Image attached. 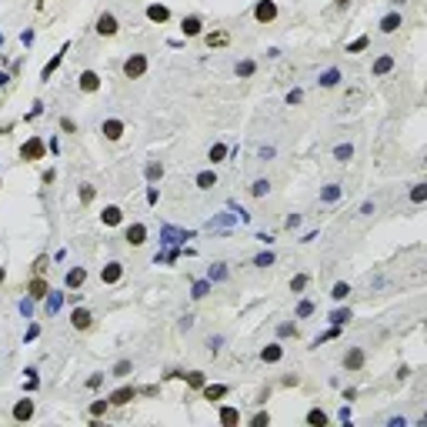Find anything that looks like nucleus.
Segmentation results:
<instances>
[{
    "instance_id": "f257e3e1",
    "label": "nucleus",
    "mask_w": 427,
    "mask_h": 427,
    "mask_svg": "<svg viewBox=\"0 0 427 427\" xmlns=\"http://www.w3.org/2000/svg\"><path fill=\"white\" fill-rule=\"evenodd\" d=\"M124 74H127L130 80L144 77V74H147V57H144V54H134V57H127V60H124Z\"/></svg>"
},
{
    "instance_id": "f03ea898",
    "label": "nucleus",
    "mask_w": 427,
    "mask_h": 427,
    "mask_svg": "<svg viewBox=\"0 0 427 427\" xmlns=\"http://www.w3.org/2000/svg\"><path fill=\"white\" fill-rule=\"evenodd\" d=\"M117 30H120V23H117L113 13H101V17H97V34L101 37H113Z\"/></svg>"
},
{
    "instance_id": "7ed1b4c3",
    "label": "nucleus",
    "mask_w": 427,
    "mask_h": 427,
    "mask_svg": "<svg viewBox=\"0 0 427 427\" xmlns=\"http://www.w3.org/2000/svg\"><path fill=\"white\" fill-rule=\"evenodd\" d=\"M20 157H23V160H40V157H44V140L30 137V140L20 147Z\"/></svg>"
},
{
    "instance_id": "20e7f679",
    "label": "nucleus",
    "mask_w": 427,
    "mask_h": 427,
    "mask_svg": "<svg viewBox=\"0 0 427 427\" xmlns=\"http://www.w3.org/2000/svg\"><path fill=\"white\" fill-rule=\"evenodd\" d=\"M254 17H257L260 23H270L274 17H277V3H274V0H260L257 10H254Z\"/></svg>"
},
{
    "instance_id": "39448f33",
    "label": "nucleus",
    "mask_w": 427,
    "mask_h": 427,
    "mask_svg": "<svg viewBox=\"0 0 427 427\" xmlns=\"http://www.w3.org/2000/svg\"><path fill=\"white\" fill-rule=\"evenodd\" d=\"M124 240L130 244V247H140V244L147 240V227L144 224H130L127 227V234H124Z\"/></svg>"
},
{
    "instance_id": "423d86ee",
    "label": "nucleus",
    "mask_w": 427,
    "mask_h": 427,
    "mask_svg": "<svg viewBox=\"0 0 427 427\" xmlns=\"http://www.w3.org/2000/svg\"><path fill=\"white\" fill-rule=\"evenodd\" d=\"M134 397H137V387H120V391H113L107 401H110L113 407H124V404H130Z\"/></svg>"
},
{
    "instance_id": "0eeeda50",
    "label": "nucleus",
    "mask_w": 427,
    "mask_h": 427,
    "mask_svg": "<svg viewBox=\"0 0 427 427\" xmlns=\"http://www.w3.org/2000/svg\"><path fill=\"white\" fill-rule=\"evenodd\" d=\"M101 134L107 137V140H120V137H124V120H104Z\"/></svg>"
},
{
    "instance_id": "6e6552de",
    "label": "nucleus",
    "mask_w": 427,
    "mask_h": 427,
    "mask_svg": "<svg viewBox=\"0 0 427 427\" xmlns=\"http://www.w3.org/2000/svg\"><path fill=\"white\" fill-rule=\"evenodd\" d=\"M70 324L77 327V330H87V327L94 324V317H90V311H87V307H77V311L70 314Z\"/></svg>"
},
{
    "instance_id": "1a4fd4ad",
    "label": "nucleus",
    "mask_w": 427,
    "mask_h": 427,
    "mask_svg": "<svg viewBox=\"0 0 427 427\" xmlns=\"http://www.w3.org/2000/svg\"><path fill=\"white\" fill-rule=\"evenodd\" d=\"M27 294H30L34 301H44L47 294H50V291H47V281H44V277H40V274H37V277H34V281H30V284H27Z\"/></svg>"
},
{
    "instance_id": "9d476101",
    "label": "nucleus",
    "mask_w": 427,
    "mask_h": 427,
    "mask_svg": "<svg viewBox=\"0 0 427 427\" xmlns=\"http://www.w3.org/2000/svg\"><path fill=\"white\" fill-rule=\"evenodd\" d=\"M120 277H124V264H107V267L101 270V281L104 284H117Z\"/></svg>"
},
{
    "instance_id": "9b49d317",
    "label": "nucleus",
    "mask_w": 427,
    "mask_h": 427,
    "mask_svg": "<svg viewBox=\"0 0 427 427\" xmlns=\"http://www.w3.org/2000/svg\"><path fill=\"white\" fill-rule=\"evenodd\" d=\"M101 220H104L107 227H117L120 220H124V211H120V207H113V204H110V207H104V211H101Z\"/></svg>"
},
{
    "instance_id": "f8f14e48",
    "label": "nucleus",
    "mask_w": 427,
    "mask_h": 427,
    "mask_svg": "<svg viewBox=\"0 0 427 427\" xmlns=\"http://www.w3.org/2000/svg\"><path fill=\"white\" fill-rule=\"evenodd\" d=\"M344 367H347V371H360V367H364V350H360V347H350L347 357H344Z\"/></svg>"
},
{
    "instance_id": "ddd939ff",
    "label": "nucleus",
    "mask_w": 427,
    "mask_h": 427,
    "mask_svg": "<svg viewBox=\"0 0 427 427\" xmlns=\"http://www.w3.org/2000/svg\"><path fill=\"white\" fill-rule=\"evenodd\" d=\"M97 87H101V77H97L94 70H84V74H80V90H84V94H94Z\"/></svg>"
},
{
    "instance_id": "4468645a",
    "label": "nucleus",
    "mask_w": 427,
    "mask_h": 427,
    "mask_svg": "<svg viewBox=\"0 0 427 427\" xmlns=\"http://www.w3.org/2000/svg\"><path fill=\"white\" fill-rule=\"evenodd\" d=\"M34 417V401H17L13 407V421H30Z\"/></svg>"
},
{
    "instance_id": "2eb2a0df",
    "label": "nucleus",
    "mask_w": 427,
    "mask_h": 427,
    "mask_svg": "<svg viewBox=\"0 0 427 427\" xmlns=\"http://www.w3.org/2000/svg\"><path fill=\"white\" fill-rule=\"evenodd\" d=\"M147 17H150L154 23H167L170 20V10H167V7H160V3H150V7H147Z\"/></svg>"
},
{
    "instance_id": "dca6fc26",
    "label": "nucleus",
    "mask_w": 427,
    "mask_h": 427,
    "mask_svg": "<svg viewBox=\"0 0 427 427\" xmlns=\"http://www.w3.org/2000/svg\"><path fill=\"white\" fill-rule=\"evenodd\" d=\"M180 30H184V37H197L201 34V17H184Z\"/></svg>"
},
{
    "instance_id": "f3484780",
    "label": "nucleus",
    "mask_w": 427,
    "mask_h": 427,
    "mask_svg": "<svg viewBox=\"0 0 427 427\" xmlns=\"http://www.w3.org/2000/svg\"><path fill=\"white\" fill-rule=\"evenodd\" d=\"M204 44H207V47H224V44H230V34H227V30L207 34V37H204Z\"/></svg>"
},
{
    "instance_id": "a211bd4d",
    "label": "nucleus",
    "mask_w": 427,
    "mask_h": 427,
    "mask_svg": "<svg viewBox=\"0 0 427 427\" xmlns=\"http://www.w3.org/2000/svg\"><path fill=\"white\" fill-rule=\"evenodd\" d=\"M220 424H224V427L240 424V411H237V407H224V411H220Z\"/></svg>"
},
{
    "instance_id": "6ab92c4d",
    "label": "nucleus",
    "mask_w": 427,
    "mask_h": 427,
    "mask_svg": "<svg viewBox=\"0 0 427 427\" xmlns=\"http://www.w3.org/2000/svg\"><path fill=\"white\" fill-rule=\"evenodd\" d=\"M281 344H270V347H264L260 350V360H264V364H274V360H281Z\"/></svg>"
},
{
    "instance_id": "aec40b11",
    "label": "nucleus",
    "mask_w": 427,
    "mask_h": 427,
    "mask_svg": "<svg viewBox=\"0 0 427 427\" xmlns=\"http://www.w3.org/2000/svg\"><path fill=\"white\" fill-rule=\"evenodd\" d=\"M397 27H401V13H387V17L381 20V30H384V34H394Z\"/></svg>"
},
{
    "instance_id": "412c9836",
    "label": "nucleus",
    "mask_w": 427,
    "mask_h": 427,
    "mask_svg": "<svg viewBox=\"0 0 427 427\" xmlns=\"http://www.w3.org/2000/svg\"><path fill=\"white\" fill-rule=\"evenodd\" d=\"M84 281H87V270H84V267H74L67 274V287H80Z\"/></svg>"
},
{
    "instance_id": "4be33fe9",
    "label": "nucleus",
    "mask_w": 427,
    "mask_h": 427,
    "mask_svg": "<svg viewBox=\"0 0 427 427\" xmlns=\"http://www.w3.org/2000/svg\"><path fill=\"white\" fill-rule=\"evenodd\" d=\"M224 394H227V387H224V384H214V387H204V397H207V401H220Z\"/></svg>"
},
{
    "instance_id": "5701e85b",
    "label": "nucleus",
    "mask_w": 427,
    "mask_h": 427,
    "mask_svg": "<svg viewBox=\"0 0 427 427\" xmlns=\"http://www.w3.org/2000/svg\"><path fill=\"white\" fill-rule=\"evenodd\" d=\"M214 184H217V174H214V170L197 174V187H204V191H207V187H214Z\"/></svg>"
},
{
    "instance_id": "b1692460",
    "label": "nucleus",
    "mask_w": 427,
    "mask_h": 427,
    "mask_svg": "<svg viewBox=\"0 0 427 427\" xmlns=\"http://www.w3.org/2000/svg\"><path fill=\"white\" fill-rule=\"evenodd\" d=\"M224 157H227V147H224V144H214L211 154H207V160H211V164H220Z\"/></svg>"
},
{
    "instance_id": "393cba45",
    "label": "nucleus",
    "mask_w": 427,
    "mask_h": 427,
    "mask_svg": "<svg viewBox=\"0 0 427 427\" xmlns=\"http://www.w3.org/2000/svg\"><path fill=\"white\" fill-rule=\"evenodd\" d=\"M334 157H337V160H340V164H347V160H350V157H354V147H350V144H340V147H337V150H334Z\"/></svg>"
},
{
    "instance_id": "a878e982",
    "label": "nucleus",
    "mask_w": 427,
    "mask_h": 427,
    "mask_svg": "<svg viewBox=\"0 0 427 427\" xmlns=\"http://www.w3.org/2000/svg\"><path fill=\"white\" fill-rule=\"evenodd\" d=\"M307 424H314V427H324V424H327V414H324V411H317V407H314V411L307 414Z\"/></svg>"
},
{
    "instance_id": "bb28decb",
    "label": "nucleus",
    "mask_w": 427,
    "mask_h": 427,
    "mask_svg": "<svg viewBox=\"0 0 427 427\" xmlns=\"http://www.w3.org/2000/svg\"><path fill=\"white\" fill-rule=\"evenodd\" d=\"M180 377H184V381L191 384V387H204V374H201V371H191V374H180Z\"/></svg>"
},
{
    "instance_id": "cd10ccee",
    "label": "nucleus",
    "mask_w": 427,
    "mask_h": 427,
    "mask_svg": "<svg viewBox=\"0 0 427 427\" xmlns=\"http://www.w3.org/2000/svg\"><path fill=\"white\" fill-rule=\"evenodd\" d=\"M347 294H350V287H347V284H334L330 297H334V301H347Z\"/></svg>"
},
{
    "instance_id": "c85d7f7f",
    "label": "nucleus",
    "mask_w": 427,
    "mask_h": 427,
    "mask_svg": "<svg viewBox=\"0 0 427 427\" xmlns=\"http://www.w3.org/2000/svg\"><path fill=\"white\" fill-rule=\"evenodd\" d=\"M391 67H394V57H381V60L374 64V74H387Z\"/></svg>"
},
{
    "instance_id": "c756f323",
    "label": "nucleus",
    "mask_w": 427,
    "mask_h": 427,
    "mask_svg": "<svg viewBox=\"0 0 427 427\" xmlns=\"http://www.w3.org/2000/svg\"><path fill=\"white\" fill-rule=\"evenodd\" d=\"M337 80H340V74H337V70H327L324 77H320V87H334Z\"/></svg>"
},
{
    "instance_id": "7c9ffc66",
    "label": "nucleus",
    "mask_w": 427,
    "mask_h": 427,
    "mask_svg": "<svg viewBox=\"0 0 427 427\" xmlns=\"http://www.w3.org/2000/svg\"><path fill=\"white\" fill-rule=\"evenodd\" d=\"M267 191H270V184H267V180H254V187H250V194H254V197H264Z\"/></svg>"
},
{
    "instance_id": "2f4dec72",
    "label": "nucleus",
    "mask_w": 427,
    "mask_h": 427,
    "mask_svg": "<svg viewBox=\"0 0 427 427\" xmlns=\"http://www.w3.org/2000/svg\"><path fill=\"white\" fill-rule=\"evenodd\" d=\"M424 197H427V187H424V184H414V191H411V201H414V204H421Z\"/></svg>"
},
{
    "instance_id": "473e14b6",
    "label": "nucleus",
    "mask_w": 427,
    "mask_h": 427,
    "mask_svg": "<svg viewBox=\"0 0 427 427\" xmlns=\"http://www.w3.org/2000/svg\"><path fill=\"white\" fill-rule=\"evenodd\" d=\"M47 264H50V257H47V254H40V257L34 260V274H40V277H44V270H47Z\"/></svg>"
},
{
    "instance_id": "72a5a7b5",
    "label": "nucleus",
    "mask_w": 427,
    "mask_h": 427,
    "mask_svg": "<svg viewBox=\"0 0 427 427\" xmlns=\"http://www.w3.org/2000/svg\"><path fill=\"white\" fill-rule=\"evenodd\" d=\"M130 371H134V364H130V360H120V364L113 367V374H117V377H127Z\"/></svg>"
},
{
    "instance_id": "f704fd0d",
    "label": "nucleus",
    "mask_w": 427,
    "mask_h": 427,
    "mask_svg": "<svg viewBox=\"0 0 427 427\" xmlns=\"http://www.w3.org/2000/svg\"><path fill=\"white\" fill-rule=\"evenodd\" d=\"M107 404H110V401H94V404H90V417H101L104 411H107Z\"/></svg>"
},
{
    "instance_id": "c9c22d12",
    "label": "nucleus",
    "mask_w": 427,
    "mask_h": 427,
    "mask_svg": "<svg viewBox=\"0 0 427 427\" xmlns=\"http://www.w3.org/2000/svg\"><path fill=\"white\" fill-rule=\"evenodd\" d=\"M237 74H240V77H250V74H254V60H244V64H237Z\"/></svg>"
},
{
    "instance_id": "e433bc0d",
    "label": "nucleus",
    "mask_w": 427,
    "mask_h": 427,
    "mask_svg": "<svg viewBox=\"0 0 427 427\" xmlns=\"http://www.w3.org/2000/svg\"><path fill=\"white\" fill-rule=\"evenodd\" d=\"M60 60H64V57L57 54V57H54V60H50V64H47V67H44V80H47V77H50V74H54V70H57V67H60Z\"/></svg>"
},
{
    "instance_id": "4c0bfd02",
    "label": "nucleus",
    "mask_w": 427,
    "mask_h": 427,
    "mask_svg": "<svg viewBox=\"0 0 427 427\" xmlns=\"http://www.w3.org/2000/svg\"><path fill=\"white\" fill-rule=\"evenodd\" d=\"M80 201H84V204L94 201V187H90V184H84V187H80Z\"/></svg>"
},
{
    "instance_id": "58836bf2",
    "label": "nucleus",
    "mask_w": 427,
    "mask_h": 427,
    "mask_svg": "<svg viewBox=\"0 0 427 427\" xmlns=\"http://www.w3.org/2000/svg\"><path fill=\"white\" fill-rule=\"evenodd\" d=\"M254 264H257V267H270V264H274V254H257Z\"/></svg>"
},
{
    "instance_id": "ea45409f",
    "label": "nucleus",
    "mask_w": 427,
    "mask_h": 427,
    "mask_svg": "<svg viewBox=\"0 0 427 427\" xmlns=\"http://www.w3.org/2000/svg\"><path fill=\"white\" fill-rule=\"evenodd\" d=\"M364 47H367V37H357V40H354L347 50H350V54H357V50H364Z\"/></svg>"
},
{
    "instance_id": "a19ab883",
    "label": "nucleus",
    "mask_w": 427,
    "mask_h": 427,
    "mask_svg": "<svg viewBox=\"0 0 427 427\" xmlns=\"http://www.w3.org/2000/svg\"><path fill=\"white\" fill-rule=\"evenodd\" d=\"M160 174H164V167H160V164H150V167H147V177H150V180H157Z\"/></svg>"
},
{
    "instance_id": "79ce46f5",
    "label": "nucleus",
    "mask_w": 427,
    "mask_h": 427,
    "mask_svg": "<svg viewBox=\"0 0 427 427\" xmlns=\"http://www.w3.org/2000/svg\"><path fill=\"white\" fill-rule=\"evenodd\" d=\"M250 424H257V427H260V424H270V414H264V411H260V414L250 417Z\"/></svg>"
},
{
    "instance_id": "37998d69",
    "label": "nucleus",
    "mask_w": 427,
    "mask_h": 427,
    "mask_svg": "<svg viewBox=\"0 0 427 427\" xmlns=\"http://www.w3.org/2000/svg\"><path fill=\"white\" fill-rule=\"evenodd\" d=\"M304 284H307V277H304V274H297V277L291 281V291H304Z\"/></svg>"
},
{
    "instance_id": "c03bdc74",
    "label": "nucleus",
    "mask_w": 427,
    "mask_h": 427,
    "mask_svg": "<svg viewBox=\"0 0 427 427\" xmlns=\"http://www.w3.org/2000/svg\"><path fill=\"white\" fill-rule=\"evenodd\" d=\"M337 194H340V187H337V184H330V187H327V191H324V201H334Z\"/></svg>"
},
{
    "instance_id": "a18cd8bd",
    "label": "nucleus",
    "mask_w": 427,
    "mask_h": 427,
    "mask_svg": "<svg viewBox=\"0 0 427 427\" xmlns=\"http://www.w3.org/2000/svg\"><path fill=\"white\" fill-rule=\"evenodd\" d=\"M350 320V311H337V314H334V324H347Z\"/></svg>"
},
{
    "instance_id": "49530a36",
    "label": "nucleus",
    "mask_w": 427,
    "mask_h": 427,
    "mask_svg": "<svg viewBox=\"0 0 427 427\" xmlns=\"http://www.w3.org/2000/svg\"><path fill=\"white\" fill-rule=\"evenodd\" d=\"M60 127H64V130H67V134H74V130H77V124H74V120H70V117H64V120H60Z\"/></svg>"
},
{
    "instance_id": "de8ad7c7",
    "label": "nucleus",
    "mask_w": 427,
    "mask_h": 427,
    "mask_svg": "<svg viewBox=\"0 0 427 427\" xmlns=\"http://www.w3.org/2000/svg\"><path fill=\"white\" fill-rule=\"evenodd\" d=\"M281 334H284V337H291V334H297V327H294V324H281Z\"/></svg>"
},
{
    "instance_id": "09e8293b",
    "label": "nucleus",
    "mask_w": 427,
    "mask_h": 427,
    "mask_svg": "<svg viewBox=\"0 0 427 427\" xmlns=\"http://www.w3.org/2000/svg\"><path fill=\"white\" fill-rule=\"evenodd\" d=\"M3 281H7V270H3V267H0V284H3Z\"/></svg>"
},
{
    "instance_id": "8fccbe9b",
    "label": "nucleus",
    "mask_w": 427,
    "mask_h": 427,
    "mask_svg": "<svg viewBox=\"0 0 427 427\" xmlns=\"http://www.w3.org/2000/svg\"><path fill=\"white\" fill-rule=\"evenodd\" d=\"M334 3H337V7H347V3H350V0H334Z\"/></svg>"
}]
</instances>
